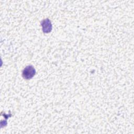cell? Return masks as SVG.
Listing matches in <instances>:
<instances>
[{
    "label": "cell",
    "mask_w": 134,
    "mask_h": 134,
    "mask_svg": "<svg viewBox=\"0 0 134 134\" xmlns=\"http://www.w3.org/2000/svg\"><path fill=\"white\" fill-rule=\"evenodd\" d=\"M36 74V70L32 65L26 66L23 71V77L26 80H29L34 77Z\"/></svg>",
    "instance_id": "obj_1"
},
{
    "label": "cell",
    "mask_w": 134,
    "mask_h": 134,
    "mask_svg": "<svg viewBox=\"0 0 134 134\" xmlns=\"http://www.w3.org/2000/svg\"><path fill=\"white\" fill-rule=\"evenodd\" d=\"M41 25L44 33H49L51 31L52 26L50 20L48 18L42 20L41 22Z\"/></svg>",
    "instance_id": "obj_2"
}]
</instances>
